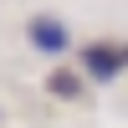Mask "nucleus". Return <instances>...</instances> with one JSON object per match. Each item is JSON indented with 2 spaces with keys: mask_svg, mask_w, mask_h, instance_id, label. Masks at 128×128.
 I'll list each match as a JSON object with an SVG mask.
<instances>
[{
  "mask_svg": "<svg viewBox=\"0 0 128 128\" xmlns=\"http://www.w3.org/2000/svg\"><path fill=\"white\" fill-rule=\"evenodd\" d=\"M51 98H82V77L77 72H51Z\"/></svg>",
  "mask_w": 128,
  "mask_h": 128,
  "instance_id": "nucleus-3",
  "label": "nucleus"
},
{
  "mask_svg": "<svg viewBox=\"0 0 128 128\" xmlns=\"http://www.w3.org/2000/svg\"><path fill=\"white\" fill-rule=\"evenodd\" d=\"M77 56H82V72H87L92 82H113L128 67V46H108V41H92V46H82Z\"/></svg>",
  "mask_w": 128,
  "mask_h": 128,
  "instance_id": "nucleus-1",
  "label": "nucleus"
},
{
  "mask_svg": "<svg viewBox=\"0 0 128 128\" xmlns=\"http://www.w3.org/2000/svg\"><path fill=\"white\" fill-rule=\"evenodd\" d=\"M26 36H31V46H36L41 56H67L72 51V36H67V26H62L56 16H36L26 26Z\"/></svg>",
  "mask_w": 128,
  "mask_h": 128,
  "instance_id": "nucleus-2",
  "label": "nucleus"
}]
</instances>
